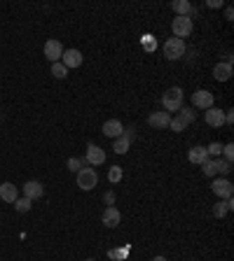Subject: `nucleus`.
<instances>
[{"instance_id": "f257e3e1", "label": "nucleus", "mask_w": 234, "mask_h": 261, "mask_svg": "<svg viewBox=\"0 0 234 261\" xmlns=\"http://www.w3.org/2000/svg\"><path fill=\"white\" fill-rule=\"evenodd\" d=\"M162 105L164 110L171 115V112H178L183 108V89L180 86H171V89H166L162 96Z\"/></svg>"}, {"instance_id": "f03ea898", "label": "nucleus", "mask_w": 234, "mask_h": 261, "mask_svg": "<svg viewBox=\"0 0 234 261\" xmlns=\"http://www.w3.org/2000/svg\"><path fill=\"white\" fill-rule=\"evenodd\" d=\"M99 185V175H96V170L85 166V168L78 170V187L82 192H92L94 187Z\"/></svg>"}, {"instance_id": "7ed1b4c3", "label": "nucleus", "mask_w": 234, "mask_h": 261, "mask_svg": "<svg viewBox=\"0 0 234 261\" xmlns=\"http://www.w3.org/2000/svg\"><path fill=\"white\" fill-rule=\"evenodd\" d=\"M183 54H185V42H183V40L169 38L164 42V56H166L169 61H178V59H183Z\"/></svg>"}, {"instance_id": "20e7f679", "label": "nucleus", "mask_w": 234, "mask_h": 261, "mask_svg": "<svg viewBox=\"0 0 234 261\" xmlns=\"http://www.w3.org/2000/svg\"><path fill=\"white\" fill-rule=\"evenodd\" d=\"M183 112H180L178 117H171V124H169V129L176 130V133H180V130H185L190 124L195 122V110L190 108H180Z\"/></svg>"}, {"instance_id": "39448f33", "label": "nucleus", "mask_w": 234, "mask_h": 261, "mask_svg": "<svg viewBox=\"0 0 234 261\" xmlns=\"http://www.w3.org/2000/svg\"><path fill=\"white\" fill-rule=\"evenodd\" d=\"M192 28H195V26H192V19H190V16H176L171 23L173 38H178V40L187 38V35L192 33Z\"/></svg>"}, {"instance_id": "423d86ee", "label": "nucleus", "mask_w": 234, "mask_h": 261, "mask_svg": "<svg viewBox=\"0 0 234 261\" xmlns=\"http://www.w3.org/2000/svg\"><path fill=\"white\" fill-rule=\"evenodd\" d=\"M211 189H213V194H216V196H218L220 200L232 198V194H234L232 182H230V180H225V177H218V180H213Z\"/></svg>"}, {"instance_id": "0eeeda50", "label": "nucleus", "mask_w": 234, "mask_h": 261, "mask_svg": "<svg viewBox=\"0 0 234 261\" xmlns=\"http://www.w3.org/2000/svg\"><path fill=\"white\" fill-rule=\"evenodd\" d=\"M85 163L87 166H103L106 163V152L99 145H87Z\"/></svg>"}, {"instance_id": "6e6552de", "label": "nucleus", "mask_w": 234, "mask_h": 261, "mask_svg": "<svg viewBox=\"0 0 234 261\" xmlns=\"http://www.w3.org/2000/svg\"><path fill=\"white\" fill-rule=\"evenodd\" d=\"M45 56L49 63H59L63 56V45L59 40H47L45 42Z\"/></svg>"}, {"instance_id": "1a4fd4ad", "label": "nucleus", "mask_w": 234, "mask_h": 261, "mask_svg": "<svg viewBox=\"0 0 234 261\" xmlns=\"http://www.w3.org/2000/svg\"><path fill=\"white\" fill-rule=\"evenodd\" d=\"M192 105L206 112L209 108H213V93L206 91V89H199V91H195V93H192Z\"/></svg>"}, {"instance_id": "9d476101", "label": "nucleus", "mask_w": 234, "mask_h": 261, "mask_svg": "<svg viewBox=\"0 0 234 261\" xmlns=\"http://www.w3.org/2000/svg\"><path fill=\"white\" fill-rule=\"evenodd\" d=\"M204 122L213 129H220V126H225V112L220 108H209L204 112Z\"/></svg>"}, {"instance_id": "9b49d317", "label": "nucleus", "mask_w": 234, "mask_h": 261, "mask_svg": "<svg viewBox=\"0 0 234 261\" xmlns=\"http://www.w3.org/2000/svg\"><path fill=\"white\" fill-rule=\"evenodd\" d=\"M61 63L68 70L70 68H80V65H82V52H80V49H63Z\"/></svg>"}, {"instance_id": "f8f14e48", "label": "nucleus", "mask_w": 234, "mask_h": 261, "mask_svg": "<svg viewBox=\"0 0 234 261\" xmlns=\"http://www.w3.org/2000/svg\"><path fill=\"white\" fill-rule=\"evenodd\" d=\"M103 135L106 138H119V135H124V126H122V122L119 119H108V122L103 124Z\"/></svg>"}, {"instance_id": "ddd939ff", "label": "nucleus", "mask_w": 234, "mask_h": 261, "mask_svg": "<svg viewBox=\"0 0 234 261\" xmlns=\"http://www.w3.org/2000/svg\"><path fill=\"white\" fill-rule=\"evenodd\" d=\"M148 124L157 130H164V129H169V124H171V115L164 112V110L162 112H152V115L148 117Z\"/></svg>"}, {"instance_id": "4468645a", "label": "nucleus", "mask_w": 234, "mask_h": 261, "mask_svg": "<svg viewBox=\"0 0 234 261\" xmlns=\"http://www.w3.org/2000/svg\"><path fill=\"white\" fill-rule=\"evenodd\" d=\"M42 194H45V187L40 185L38 180H28V182L23 185V198L35 200V198H40Z\"/></svg>"}, {"instance_id": "2eb2a0df", "label": "nucleus", "mask_w": 234, "mask_h": 261, "mask_svg": "<svg viewBox=\"0 0 234 261\" xmlns=\"http://www.w3.org/2000/svg\"><path fill=\"white\" fill-rule=\"evenodd\" d=\"M0 198L5 200V203H14L19 198V189H16L12 182H2L0 185Z\"/></svg>"}, {"instance_id": "dca6fc26", "label": "nucleus", "mask_w": 234, "mask_h": 261, "mask_svg": "<svg viewBox=\"0 0 234 261\" xmlns=\"http://www.w3.org/2000/svg\"><path fill=\"white\" fill-rule=\"evenodd\" d=\"M187 159H190V163H197V166H202L204 161H209V152H206V147L197 145V147H192V149L187 152Z\"/></svg>"}, {"instance_id": "f3484780", "label": "nucleus", "mask_w": 234, "mask_h": 261, "mask_svg": "<svg viewBox=\"0 0 234 261\" xmlns=\"http://www.w3.org/2000/svg\"><path fill=\"white\" fill-rule=\"evenodd\" d=\"M119 219H122V215H119V210L117 207H106V212H103V224L108 226V229H115L117 224H119Z\"/></svg>"}, {"instance_id": "a211bd4d", "label": "nucleus", "mask_w": 234, "mask_h": 261, "mask_svg": "<svg viewBox=\"0 0 234 261\" xmlns=\"http://www.w3.org/2000/svg\"><path fill=\"white\" fill-rule=\"evenodd\" d=\"M213 77L218 79V82H227L230 77H232V63H218L216 68H213Z\"/></svg>"}, {"instance_id": "6ab92c4d", "label": "nucleus", "mask_w": 234, "mask_h": 261, "mask_svg": "<svg viewBox=\"0 0 234 261\" xmlns=\"http://www.w3.org/2000/svg\"><path fill=\"white\" fill-rule=\"evenodd\" d=\"M129 147H131V140L124 135H119V138H115V142H113V152L115 154H126L129 152Z\"/></svg>"}, {"instance_id": "aec40b11", "label": "nucleus", "mask_w": 234, "mask_h": 261, "mask_svg": "<svg viewBox=\"0 0 234 261\" xmlns=\"http://www.w3.org/2000/svg\"><path fill=\"white\" fill-rule=\"evenodd\" d=\"M232 210V198H227V200H218L216 205H213V215L218 217V219H223V217L227 215Z\"/></svg>"}, {"instance_id": "412c9836", "label": "nucleus", "mask_w": 234, "mask_h": 261, "mask_svg": "<svg viewBox=\"0 0 234 261\" xmlns=\"http://www.w3.org/2000/svg\"><path fill=\"white\" fill-rule=\"evenodd\" d=\"M171 7L178 16H190V12H192V5H190L187 0H173Z\"/></svg>"}, {"instance_id": "4be33fe9", "label": "nucleus", "mask_w": 234, "mask_h": 261, "mask_svg": "<svg viewBox=\"0 0 234 261\" xmlns=\"http://www.w3.org/2000/svg\"><path fill=\"white\" fill-rule=\"evenodd\" d=\"M52 75H54L56 79H66V77H68V68H66L61 61H59V63H52Z\"/></svg>"}, {"instance_id": "5701e85b", "label": "nucleus", "mask_w": 234, "mask_h": 261, "mask_svg": "<svg viewBox=\"0 0 234 261\" xmlns=\"http://www.w3.org/2000/svg\"><path fill=\"white\" fill-rule=\"evenodd\" d=\"M202 173L206 177H216L218 175V170H216V159H209V161L202 163Z\"/></svg>"}, {"instance_id": "b1692460", "label": "nucleus", "mask_w": 234, "mask_h": 261, "mask_svg": "<svg viewBox=\"0 0 234 261\" xmlns=\"http://www.w3.org/2000/svg\"><path fill=\"white\" fill-rule=\"evenodd\" d=\"M31 205H33V200H28V198H16L14 200V210L16 212H28V210H31Z\"/></svg>"}, {"instance_id": "393cba45", "label": "nucleus", "mask_w": 234, "mask_h": 261, "mask_svg": "<svg viewBox=\"0 0 234 261\" xmlns=\"http://www.w3.org/2000/svg\"><path fill=\"white\" fill-rule=\"evenodd\" d=\"M108 180L113 185H117V182L122 180V166H113V168L108 170Z\"/></svg>"}, {"instance_id": "a878e982", "label": "nucleus", "mask_w": 234, "mask_h": 261, "mask_svg": "<svg viewBox=\"0 0 234 261\" xmlns=\"http://www.w3.org/2000/svg\"><path fill=\"white\" fill-rule=\"evenodd\" d=\"M216 170H218V175H227L232 170V163H227L225 159H216Z\"/></svg>"}, {"instance_id": "bb28decb", "label": "nucleus", "mask_w": 234, "mask_h": 261, "mask_svg": "<svg viewBox=\"0 0 234 261\" xmlns=\"http://www.w3.org/2000/svg\"><path fill=\"white\" fill-rule=\"evenodd\" d=\"M66 166H68V170L78 173L80 168H85L87 163H85V159H75V156H73V159H68V163H66Z\"/></svg>"}, {"instance_id": "cd10ccee", "label": "nucleus", "mask_w": 234, "mask_h": 261, "mask_svg": "<svg viewBox=\"0 0 234 261\" xmlns=\"http://www.w3.org/2000/svg\"><path fill=\"white\" fill-rule=\"evenodd\" d=\"M206 152H209V159H211V156L220 159V154H223V145H220V142H211V145L206 147Z\"/></svg>"}, {"instance_id": "c85d7f7f", "label": "nucleus", "mask_w": 234, "mask_h": 261, "mask_svg": "<svg viewBox=\"0 0 234 261\" xmlns=\"http://www.w3.org/2000/svg\"><path fill=\"white\" fill-rule=\"evenodd\" d=\"M223 156H225L227 163H232V159H234V145H232V142L223 145Z\"/></svg>"}, {"instance_id": "c756f323", "label": "nucleus", "mask_w": 234, "mask_h": 261, "mask_svg": "<svg viewBox=\"0 0 234 261\" xmlns=\"http://www.w3.org/2000/svg\"><path fill=\"white\" fill-rule=\"evenodd\" d=\"M206 5H209V7H213V9H218V7H223L225 2H223V0H209Z\"/></svg>"}, {"instance_id": "7c9ffc66", "label": "nucleus", "mask_w": 234, "mask_h": 261, "mask_svg": "<svg viewBox=\"0 0 234 261\" xmlns=\"http://www.w3.org/2000/svg\"><path fill=\"white\" fill-rule=\"evenodd\" d=\"M234 122V112H232V110H227V112H225V124H232Z\"/></svg>"}, {"instance_id": "2f4dec72", "label": "nucleus", "mask_w": 234, "mask_h": 261, "mask_svg": "<svg viewBox=\"0 0 234 261\" xmlns=\"http://www.w3.org/2000/svg\"><path fill=\"white\" fill-rule=\"evenodd\" d=\"M106 203H108V205H113V203H115V194H113V192L106 194Z\"/></svg>"}, {"instance_id": "473e14b6", "label": "nucleus", "mask_w": 234, "mask_h": 261, "mask_svg": "<svg viewBox=\"0 0 234 261\" xmlns=\"http://www.w3.org/2000/svg\"><path fill=\"white\" fill-rule=\"evenodd\" d=\"M225 16H227V19H230V21H232V19H234V12H232V7H227V9H225Z\"/></svg>"}, {"instance_id": "72a5a7b5", "label": "nucleus", "mask_w": 234, "mask_h": 261, "mask_svg": "<svg viewBox=\"0 0 234 261\" xmlns=\"http://www.w3.org/2000/svg\"><path fill=\"white\" fill-rule=\"evenodd\" d=\"M152 261H166V259H164V257H155V259H152Z\"/></svg>"}, {"instance_id": "f704fd0d", "label": "nucleus", "mask_w": 234, "mask_h": 261, "mask_svg": "<svg viewBox=\"0 0 234 261\" xmlns=\"http://www.w3.org/2000/svg\"><path fill=\"white\" fill-rule=\"evenodd\" d=\"M87 261H94V259H87Z\"/></svg>"}]
</instances>
